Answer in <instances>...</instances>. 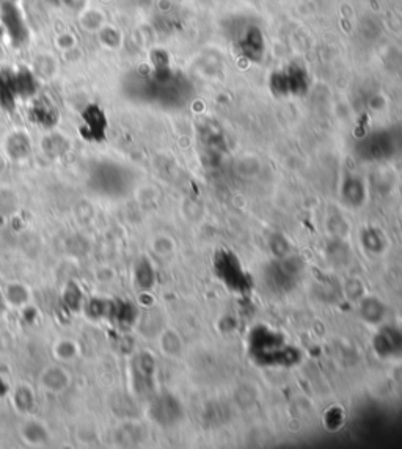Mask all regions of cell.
<instances>
[{"label": "cell", "instance_id": "4", "mask_svg": "<svg viewBox=\"0 0 402 449\" xmlns=\"http://www.w3.org/2000/svg\"><path fill=\"white\" fill-rule=\"evenodd\" d=\"M19 437L28 446H43L50 440V432L43 421L28 418L19 426Z\"/></svg>", "mask_w": 402, "mask_h": 449}, {"label": "cell", "instance_id": "15", "mask_svg": "<svg viewBox=\"0 0 402 449\" xmlns=\"http://www.w3.org/2000/svg\"><path fill=\"white\" fill-rule=\"evenodd\" d=\"M61 2L73 10H84L87 0H61Z\"/></svg>", "mask_w": 402, "mask_h": 449}, {"label": "cell", "instance_id": "9", "mask_svg": "<svg viewBox=\"0 0 402 449\" xmlns=\"http://www.w3.org/2000/svg\"><path fill=\"white\" fill-rule=\"evenodd\" d=\"M84 120H85V124H87V128L90 129L91 135H93L95 132H97L99 135L104 132L106 118H104V113L101 112V108H97L96 106H90L84 113Z\"/></svg>", "mask_w": 402, "mask_h": 449}, {"label": "cell", "instance_id": "13", "mask_svg": "<svg viewBox=\"0 0 402 449\" xmlns=\"http://www.w3.org/2000/svg\"><path fill=\"white\" fill-rule=\"evenodd\" d=\"M145 269H146V262H143L142 266L137 267V272H135V278H137V285L143 289H146V287L151 286L153 283V270L151 267H148L146 274H145Z\"/></svg>", "mask_w": 402, "mask_h": 449}, {"label": "cell", "instance_id": "5", "mask_svg": "<svg viewBox=\"0 0 402 449\" xmlns=\"http://www.w3.org/2000/svg\"><path fill=\"white\" fill-rule=\"evenodd\" d=\"M11 404H13L15 410L21 414H28L37 405V396L35 391L28 385H18L13 391H11Z\"/></svg>", "mask_w": 402, "mask_h": 449}, {"label": "cell", "instance_id": "6", "mask_svg": "<svg viewBox=\"0 0 402 449\" xmlns=\"http://www.w3.org/2000/svg\"><path fill=\"white\" fill-rule=\"evenodd\" d=\"M54 359L60 363H73L80 354L79 344L73 338H60L52 345Z\"/></svg>", "mask_w": 402, "mask_h": 449}, {"label": "cell", "instance_id": "3", "mask_svg": "<svg viewBox=\"0 0 402 449\" xmlns=\"http://www.w3.org/2000/svg\"><path fill=\"white\" fill-rule=\"evenodd\" d=\"M39 385L44 391L50 394H61L71 385V376L65 367L60 365L46 366L39 374Z\"/></svg>", "mask_w": 402, "mask_h": 449}, {"label": "cell", "instance_id": "14", "mask_svg": "<svg viewBox=\"0 0 402 449\" xmlns=\"http://www.w3.org/2000/svg\"><path fill=\"white\" fill-rule=\"evenodd\" d=\"M74 44H76V39L71 37V33H63L59 38L60 49H73Z\"/></svg>", "mask_w": 402, "mask_h": 449}, {"label": "cell", "instance_id": "8", "mask_svg": "<svg viewBox=\"0 0 402 449\" xmlns=\"http://www.w3.org/2000/svg\"><path fill=\"white\" fill-rule=\"evenodd\" d=\"M5 298H7L8 307L22 308L27 307L30 302V289L22 283H10L5 287Z\"/></svg>", "mask_w": 402, "mask_h": 449}, {"label": "cell", "instance_id": "7", "mask_svg": "<svg viewBox=\"0 0 402 449\" xmlns=\"http://www.w3.org/2000/svg\"><path fill=\"white\" fill-rule=\"evenodd\" d=\"M30 138L27 137L24 132H15L11 134L10 138L7 140V151L10 154V157H13L16 160L24 159L30 153Z\"/></svg>", "mask_w": 402, "mask_h": 449}, {"label": "cell", "instance_id": "11", "mask_svg": "<svg viewBox=\"0 0 402 449\" xmlns=\"http://www.w3.org/2000/svg\"><path fill=\"white\" fill-rule=\"evenodd\" d=\"M55 69H57V65H55L54 57H50V55H39V57H37V61H35L37 77H44V79L52 77Z\"/></svg>", "mask_w": 402, "mask_h": 449}, {"label": "cell", "instance_id": "2", "mask_svg": "<svg viewBox=\"0 0 402 449\" xmlns=\"http://www.w3.org/2000/svg\"><path fill=\"white\" fill-rule=\"evenodd\" d=\"M0 17H2V24L7 28L11 39L16 44L24 43L27 39V27L19 8L11 2H3L2 8H0Z\"/></svg>", "mask_w": 402, "mask_h": 449}, {"label": "cell", "instance_id": "12", "mask_svg": "<svg viewBox=\"0 0 402 449\" xmlns=\"http://www.w3.org/2000/svg\"><path fill=\"white\" fill-rule=\"evenodd\" d=\"M82 26L87 28V30H99V28L104 26V16L96 10L85 11L82 16Z\"/></svg>", "mask_w": 402, "mask_h": 449}, {"label": "cell", "instance_id": "16", "mask_svg": "<svg viewBox=\"0 0 402 449\" xmlns=\"http://www.w3.org/2000/svg\"><path fill=\"white\" fill-rule=\"evenodd\" d=\"M7 309H8L7 298H5L3 291H0V318H3L5 313H7Z\"/></svg>", "mask_w": 402, "mask_h": 449}, {"label": "cell", "instance_id": "1", "mask_svg": "<svg viewBox=\"0 0 402 449\" xmlns=\"http://www.w3.org/2000/svg\"><path fill=\"white\" fill-rule=\"evenodd\" d=\"M91 187L104 197H119L129 187V175L122 165L104 162L99 164L91 175Z\"/></svg>", "mask_w": 402, "mask_h": 449}, {"label": "cell", "instance_id": "10", "mask_svg": "<svg viewBox=\"0 0 402 449\" xmlns=\"http://www.w3.org/2000/svg\"><path fill=\"white\" fill-rule=\"evenodd\" d=\"M70 143L65 137H61L59 134H52L49 137H46L43 140V149L44 153L48 155H52V157H57V155H61L66 151Z\"/></svg>", "mask_w": 402, "mask_h": 449}]
</instances>
